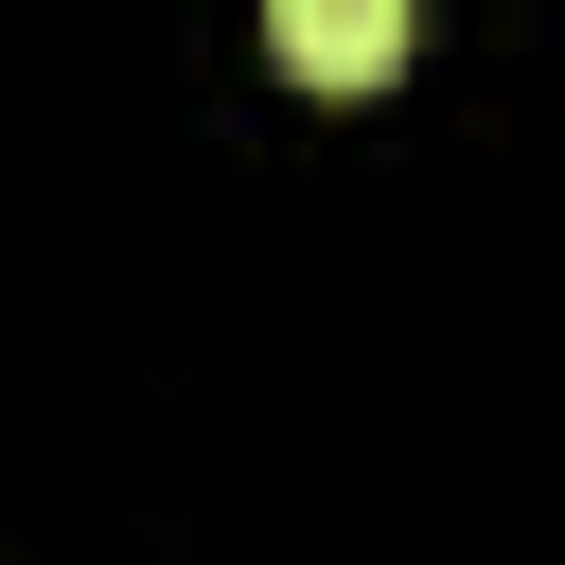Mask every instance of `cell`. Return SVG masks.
Returning a JSON list of instances; mask_svg holds the SVG:
<instances>
[{
  "instance_id": "obj_1",
  "label": "cell",
  "mask_w": 565,
  "mask_h": 565,
  "mask_svg": "<svg viewBox=\"0 0 565 565\" xmlns=\"http://www.w3.org/2000/svg\"><path fill=\"white\" fill-rule=\"evenodd\" d=\"M406 35H424V0H265V53L300 88H388Z\"/></svg>"
}]
</instances>
